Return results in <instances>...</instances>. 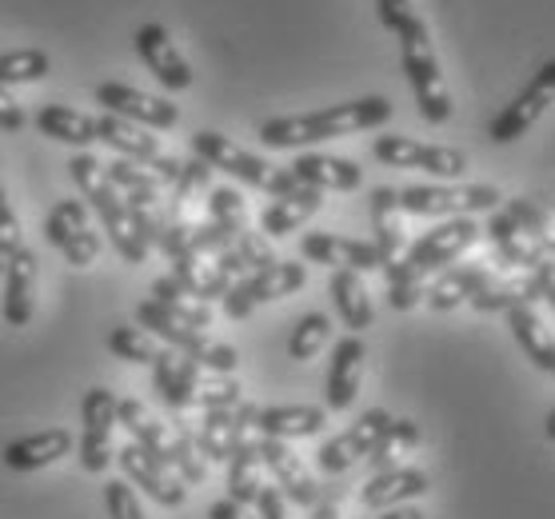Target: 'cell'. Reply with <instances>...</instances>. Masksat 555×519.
I'll list each match as a JSON object with an SVG mask.
<instances>
[{"label":"cell","instance_id":"40","mask_svg":"<svg viewBox=\"0 0 555 519\" xmlns=\"http://www.w3.org/2000/svg\"><path fill=\"white\" fill-rule=\"evenodd\" d=\"M495 248V260L512 272H535V268L552 264L555 252H552V241L547 236H528V232H516V236H507V241L492 244Z\"/></svg>","mask_w":555,"mask_h":519},{"label":"cell","instance_id":"12","mask_svg":"<svg viewBox=\"0 0 555 519\" xmlns=\"http://www.w3.org/2000/svg\"><path fill=\"white\" fill-rule=\"evenodd\" d=\"M113 428H116V395L113 388H89L80 404V468L101 476L113 464Z\"/></svg>","mask_w":555,"mask_h":519},{"label":"cell","instance_id":"1","mask_svg":"<svg viewBox=\"0 0 555 519\" xmlns=\"http://www.w3.org/2000/svg\"><path fill=\"white\" fill-rule=\"evenodd\" d=\"M483 232L480 224L472 220V216H452V220H443L440 229L424 232L416 244H408V252L396 260V264L384 268V280H388V304L396 312H412V308L424 300V280L431 272H443V268H452L460 256L472 248V244L480 241Z\"/></svg>","mask_w":555,"mask_h":519},{"label":"cell","instance_id":"57","mask_svg":"<svg viewBox=\"0 0 555 519\" xmlns=\"http://www.w3.org/2000/svg\"><path fill=\"white\" fill-rule=\"evenodd\" d=\"M543 431H547V440L555 443V407H552V412H547V428H543Z\"/></svg>","mask_w":555,"mask_h":519},{"label":"cell","instance_id":"53","mask_svg":"<svg viewBox=\"0 0 555 519\" xmlns=\"http://www.w3.org/2000/svg\"><path fill=\"white\" fill-rule=\"evenodd\" d=\"M256 516L260 519H288V507H284L280 488H260V495H256Z\"/></svg>","mask_w":555,"mask_h":519},{"label":"cell","instance_id":"7","mask_svg":"<svg viewBox=\"0 0 555 519\" xmlns=\"http://www.w3.org/2000/svg\"><path fill=\"white\" fill-rule=\"evenodd\" d=\"M137 320H140V328L149 332V336L165 340L172 352L189 355V360H196V364L208 367V372H220V376H228V372H236V364H241V352H236L232 343L212 340L208 332L184 328V324H177V320L168 316L156 300H140Z\"/></svg>","mask_w":555,"mask_h":519},{"label":"cell","instance_id":"17","mask_svg":"<svg viewBox=\"0 0 555 519\" xmlns=\"http://www.w3.org/2000/svg\"><path fill=\"white\" fill-rule=\"evenodd\" d=\"M256 452H260V464L272 471L280 495L292 499L296 507H312L320 499V483L312 480V471L304 468V459L292 452L284 440H268V436H256Z\"/></svg>","mask_w":555,"mask_h":519},{"label":"cell","instance_id":"50","mask_svg":"<svg viewBox=\"0 0 555 519\" xmlns=\"http://www.w3.org/2000/svg\"><path fill=\"white\" fill-rule=\"evenodd\" d=\"M376 16L388 33H400L416 16V9H412V0H376Z\"/></svg>","mask_w":555,"mask_h":519},{"label":"cell","instance_id":"51","mask_svg":"<svg viewBox=\"0 0 555 519\" xmlns=\"http://www.w3.org/2000/svg\"><path fill=\"white\" fill-rule=\"evenodd\" d=\"M344 499H348V488H344V483L324 488L320 499L312 504V519H344Z\"/></svg>","mask_w":555,"mask_h":519},{"label":"cell","instance_id":"9","mask_svg":"<svg viewBox=\"0 0 555 519\" xmlns=\"http://www.w3.org/2000/svg\"><path fill=\"white\" fill-rule=\"evenodd\" d=\"M308 284V268L296 264V260H276V264L260 268L253 276L236 280L224 296V316L232 320H248L260 304H272V300H284L292 291H300Z\"/></svg>","mask_w":555,"mask_h":519},{"label":"cell","instance_id":"45","mask_svg":"<svg viewBox=\"0 0 555 519\" xmlns=\"http://www.w3.org/2000/svg\"><path fill=\"white\" fill-rule=\"evenodd\" d=\"M244 400V388L236 380H228L220 372L212 376H201V388H196V400L192 407H201V412H216V407H232Z\"/></svg>","mask_w":555,"mask_h":519},{"label":"cell","instance_id":"30","mask_svg":"<svg viewBox=\"0 0 555 519\" xmlns=\"http://www.w3.org/2000/svg\"><path fill=\"white\" fill-rule=\"evenodd\" d=\"M428 488H431V480L424 468H388V471H376V476L364 483L360 504L372 507V511H384V507H400V504L420 499V495H428Z\"/></svg>","mask_w":555,"mask_h":519},{"label":"cell","instance_id":"24","mask_svg":"<svg viewBox=\"0 0 555 519\" xmlns=\"http://www.w3.org/2000/svg\"><path fill=\"white\" fill-rule=\"evenodd\" d=\"M364 364H367V348L360 336H344L336 348H332V364H328V380H324V400H328V412H348L360 395V384H364Z\"/></svg>","mask_w":555,"mask_h":519},{"label":"cell","instance_id":"54","mask_svg":"<svg viewBox=\"0 0 555 519\" xmlns=\"http://www.w3.org/2000/svg\"><path fill=\"white\" fill-rule=\"evenodd\" d=\"M208 519H260L253 511V507H244V504H236V499H216L212 507H208Z\"/></svg>","mask_w":555,"mask_h":519},{"label":"cell","instance_id":"3","mask_svg":"<svg viewBox=\"0 0 555 519\" xmlns=\"http://www.w3.org/2000/svg\"><path fill=\"white\" fill-rule=\"evenodd\" d=\"M116 424L128 431L144 456L160 459L180 483H201L208 476V464L192 443V424L184 416L156 419L140 400H116Z\"/></svg>","mask_w":555,"mask_h":519},{"label":"cell","instance_id":"22","mask_svg":"<svg viewBox=\"0 0 555 519\" xmlns=\"http://www.w3.org/2000/svg\"><path fill=\"white\" fill-rule=\"evenodd\" d=\"M4 296H0V316L9 328H25L33 324L37 312V252L21 248L16 256L4 260Z\"/></svg>","mask_w":555,"mask_h":519},{"label":"cell","instance_id":"2","mask_svg":"<svg viewBox=\"0 0 555 519\" xmlns=\"http://www.w3.org/2000/svg\"><path fill=\"white\" fill-rule=\"evenodd\" d=\"M396 104L388 96H360V101H344L320 113H300V116H276L260 125V144L264 148H308L320 140H340L352 132H367V128L388 125Z\"/></svg>","mask_w":555,"mask_h":519},{"label":"cell","instance_id":"58","mask_svg":"<svg viewBox=\"0 0 555 519\" xmlns=\"http://www.w3.org/2000/svg\"><path fill=\"white\" fill-rule=\"evenodd\" d=\"M0 280H4V256H0Z\"/></svg>","mask_w":555,"mask_h":519},{"label":"cell","instance_id":"39","mask_svg":"<svg viewBox=\"0 0 555 519\" xmlns=\"http://www.w3.org/2000/svg\"><path fill=\"white\" fill-rule=\"evenodd\" d=\"M152 300L165 308L168 316L177 320V324H184V328H212V308L201 304V300H192L189 291L180 288V280L177 276H160V280H152Z\"/></svg>","mask_w":555,"mask_h":519},{"label":"cell","instance_id":"23","mask_svg":"<svg viewBox=\"0 0 555 519\" xmlns=\"http://www.w3.org/2000/svg\"><path fill=\"white\" fill-rule=\"evenodd\" d=\"M555 276V260L552 264L535 268V272H512V276H492L483 284L467 304L476 312H512L519 304H535L543 296V284Z\"/></svg>","mask_w":555,"mask_h":519},{"label":"cell","instance_id":"59","mask_svg":"<svg viewBox=\"0 0 555 519\" xmlns=\"http://www.w3.org/2000/svg\"><path fill=\"white\" fill-rule=\"evenodd\" d=\"M552 252H555V232H552Z\"/></svg>","mask_w":555,"mask_h":519},{"label":"cell","instance_id":"21","mask_svg":"<svg viewBox=\"0 0 555 519\" xmlns=\"http://www.w3.org/2000/svg\"><path fill=\"white\" fill-rule=\"evenodd\" d=\"M137 52L140 61L149 64V73L168 92L192 89V64L184 61V52L177 49V40L168 37L165 25H140L137 28Z\"/></svg>","mask_w":555,"mask_h":519},{"label":"cell","instance_id":"43","mask_svg":"<svg viewBox=\"0 0 555 519\" xmlns=\"http://www.w3.org/2000/svg\"><path fill=\"white\" fill-rule=\"evenodd\" d=\"M332 340V320L324 312H308L304 320H296V328L288 336V355L296 364H308L320 355V348Z\"/></svg>","mask_w":555,"mask_h":519},{"label":"cell","instance_id":"11","mask_svg":"<svg viewBox=\"0 0 555 519\" xmlns=\"http://www.w3.org/2000/svg\"><path fill=\"white\" fill-rule=\"evenodd\" d=\"M253 419L256 404H248V400L232 407H216V412H201V419L192 424V443H196L204 464L208 459L212 464H228V456L253 436Z\"/></svg>","mask_w":555,"mask_h":519},{"label":"cell","instance_id":"5","mask_svg":"<svg viewBox=\"0 0 555 519\" xmlns=\"http://www.w3.org/2000/svg\"><path fill=\"white\" fill-rule=\"evenodd\" d=\"M396 37H400V64H404V77H408V85H412V92H416L420 116H424L428 125H448L455 113V104H452L448 85H443L440 56H436L428 25H424L420 16H412Z\"/></svg>","mask_w":555,"mask_h":519},{"label":"cell","instance_id":"56","mask_svg":"<svg viewBox=\"0 0 555 519\" xmlns=\"http://www.w3.org/2000/svg\"><path fill=\"white\" fill-rule=\"evenodd\" d=\"M540 300H547V308L555 312V276L547 280V284H543V296H540Z\"/></svg>","mask_w":555,"mask_h":519},{"label":"cell","instance_id":"34","mask_svg":"<svg viewBox=\"0 0 555 519\" xmlns=\"http://www.w3.org/2000/svg\"><path fill=\"white\" fill-rule=\"evenodd\" d=\"M172 276H177L180 288L189 291L192 300H201V304L224 300L228 288H232V280L220 272L216 256H177V260H172Z\"/></svg>","mask_w":555,"mask_h":519},{"label":"cell","instance_id":"44","mask_svg":"<svg viewBox=\"0 0 555 519\" xmlns=\"http://www.w3.org/2000/svg\"><path fill=\"white\" fill-rule=\"evenodd\" d=\"M108 348H113L116 360H125V364H149L160 355V343H156V336H149L144 328H128V324H120V328L108 332Z\"/></svg>","mask_w":555,"mask_h":519},{"label":"cell","instance_id":"37","mask_svg":"<svg viewBox=\"0 0 555 519\" xmlns=\"http://www.w3.org/2000/svg\"><path fill=\"white\" fill-rule=\"evenodd\" d=\"M264 488V464H260V452H256V436L228 456V499H236L244 507H256V495Z\"/></svg>","mask_w":555,"mask_h":519},{"label":"cell","instance_id":"16","mask_svg":"<svg viewBox=\"0 0 555 519\" xmlns=\"http://www.w3.org/2000/svg\"><path fill=\"white\" fill-rule=\"evenodd\" d=\"M552 104H555V61H547V64H540V73L528 80V89L519 92L516 101L495 116L492 128H488V137H492L495 144H512V140L524 137Z\"/></svg>","mask_w":555,"mask_h":519},{"label":"cell","instance_id":"8","mask_svg":"<svg viewBox=\"0 0 555 519\" xmlns=\"http://www.w3.org/2000/svg\"><path fill=\"white\" fill-rule=\"evenodd\" d=\"M400 208L404 216H472V212H495L504 192L495 184H412L400 189Z\"/></svg>","mask_w":555,"mask_h":519},{"label":"cell","instance_id":"33","mask_svg":"<svg viewBox=\"0 0 555 519\" xmlns=\"http://www.w3.org/2000/svg\"><path fill=\"white\" fill-rule=\"evenodd\" d=\"M328 291H332V304H336V312H340V320H344V328L352 332V336L372 328L376 308H372V296H367L360 272H348V268H344V272H332Z\"/></svg>","mask_w":555,"mask_h":519},{"label":"cell","instance_id":"38","mask_svg":"<svg viewBox=\"0 0 555 519\" xmlns=\"http://www.w3.org/2000/svg\"><path fill=\"white\" fill-rule=\"evenodd\" d=\"M37 128L44 132L49 140H61V144H76V148H85L96 140V116H85L68 108V104H44L37 116Z\"/></svg>","mask_w":555,"mask_h":519},{"label":"cell","instance_id":"15","mask_svg":"<svg viewBox=\"0 0 555 519\" xmlns=\"http://www.w3.org/2000/svg\"><path fill=\"white\" fill-rule=\"evenodd\" d=\"M96 104H104V113L108 116H120L128 125H140V128H177L180 120V108L165 96H152V92H140L132 85H120V80H104L96 85Z\"/></svg>","mask_w":555,"mask_h":519},{"label":"cell","instance_id":"47","mask_svg":"<svg viewBox=\"0 0 555 519\" xmlns=\"http://www.w3.org/2000/svg\"><path fill=\"white\" fill-rule=\"evenodd\" d=\"M504 212L512 216V224H516L519 232H528V236H547V241H552V232H555L552 212H547V208H540V204H535V200H524V196H512V200H507Z\"/></svg>","mask_w":555,"mask_h":519},{"label":"cell","instance_id":"41","mask_svg":"<svg viewBox=\"0 0 555 519\" xmlns=\"http://www.w3.org/2000/svg\"><path fill=\"white\" fill-rule=\"evenodd\" d=\"M420 428L412 424V419H391L388 431L376 440V447H372V456H367V464L376 471H388V468H400L396 459L404 456V452H412V447H420Z\"/></svg>","mask_w":555,"mask_h":519},{"label":"cell","instance_id":"20","mask_svg":"<svg viewBox=\"0 0 555 519\" xmlns=\"http://www.w3.org/2000/svg\"><path fill=\"white\" fill-rule=\"evenodd\" d=\"M204 367L189 355L172 352V348H160V355L152 360V388L160 395V404L172 412V416H184L196 400V388H201Z\"/></svg>","mask_w":555,"mask_h":519},{"label":"cell","instance_id":"42","mask_svg":"<svg viewBox=\"0 0 555 519\" xmlns=\"http://www.w3.org/2000/svg\"><path fill=\"white\" fill-rule=\"evenodd\" d=\"M49 52L44 49H13L0 52V89H13V85H37L49 77Z\"/></svg>","mask_w":555,"mask_h":519},{"label":"cell","instance_id":"36","mask_svg":"<svg viewBox=\"0 0 555 519\" xmlns=\"http://www.w3.org/2000/svg\"><path fill=\"white\" fill-rule=\"evenodd\" d=\"M507 324H512V336L516 343L524 348L531 364L540 367V372H555V336L543 328V320L535 316V308L531 304H519L507 312Z\"/></svg>","mask_w":555,"mask_h":519},{"label":"cell","instance_id":"4","mask_svg":"<svg viewBox=\"0 0 555 519\" xmlns=\"http://www.w3.org/2000/svg\"><path fill=\"white\" fill-rule=\"evenodd\" d=\"M68 172H73L76 189L85 192V200L96 208V216H101V224H104V232H108V241H113L116 256H120L125 264H144V260H149V248H144V241H140L137 229H132V220H128V200L113 189V180H108L101 160L89 153H80L68 160Z\"/></svg>","mask_w":555,"mask_h":519},{"label":"cell","instance_id":"46","mask_svg":"<svg viewBox=\"0 0 555 519\" xmlns=\"http://www.w3.org/2000/svg\"><path fill=\"white\" fill-rule=\"evenodd\" d=\"M208 220L216 224H224L232 232H244L248 229V204L236 189H212L208 196Z\"/></svg>","mask_w":555,"mask_h":519},{"label":"cell","instance_id":"19","mask_svg":"<svg viewBox=\"0 0 555 519\" xmlns=\"http://www.w3.org/2000/svg\"><path fill=\"white\" fill-rule=\"evenodd\" d=\"M300 256L312 264H324L332 272H376L379 252L376 244L352 241V236H336V232H304L300 236Z\"/></svg>","mask_w":555,"mask_h":519},{"label":"cell","instance_id":"52","mask_svg":"<svg viewBox=\"0 0 555 519\" xmlns=\"http://www.w3.org/2000/svg\"><path fill=\"white\" fill-rule=\"evenodd\" d=\"M25 125H28L25 108H21V104L13 101V92L0 89V128H4V132H21Z\"/></svg>","mask_w":555,"mask_h":519},{"label":"cell","instance_id":"31","mask_svg":"<svg viewBox=\"0 0 555 519\" xmlns=\"http://www.w3.org/2000/svg\"><path fill=\"white\" fill-rule=\"evenodd\" d=\"M320 208H324V192H315V189H296V192H288V196H276V200L260 212V232H264L268 241H272V236H288V232L304 229Z\"/></svg>","mask_w":555,"mask_h":519},{"label":"cell","instance_id":"48","mask_svg":"<svg viewBox=\"0 0 555 519\" xmlns=\"http://www.w3.org/2000/svg\"><path fill=\"white\" fill-rule=\"evenodd\" d=\"M104 504L113 519H144V507L137 499V488L128 480H108L104 483Z\"/></svg>","mask_w":555,"mask_h":519},{"label":"cell","instance_id":"14","mask_svg":"<svg viewBox=\"0 0 555 519\" xmlns=\"http://www.w3.org/2000/svg\"><path fill=\"white\" fill-rule=\"evenodd\" d=\"M391 419H396V416H388L384 407H372V412H364L352 428L340 431V436H332V440L315 452V468L324 471V476H344L348 468H356L360 459L372 456V447H376V440L388 431Z\"/></svg>","mask_w":555,"mask_h":519},{"label":"cell","instance_id":"29","mask_svg":"<svg viewBox=\"0 0 555 519\" xmlns=\"http://www.w3.org/2000/svg\"><path fill=\"white\" fill-rule=\"evenodd\" d=\"M492 280V260H476V264H460V268H443L440 276L424 288V300L436 312H452V308L467 304L476 291Z\"/></svg>","mask_w":555,"mask_h":519},{"label":"cell","instance_id":"26","mask_svg":"<svg viewBox=\"0 0 555 519\" xmlns=\"http://www.w3.org/2000/svg\"><path fill=\"white\" fill-rule=\"evenodd\" d=\"M367 212H372V232H376V252H379V264L388 268L396 264L400 256L408 252V236H404V208H400V196H396V189H388V184H379V189H372V196H367ZM379 268V272H384Z\"/></svg>","mask_w":555,"mask_h":519},{"label":"cell","instance_id":"35","mask_svg":"<svg viewBox=\"0 0 555 519\" xmlns=\"http://www.w3.org/2000/svg\"><path fill=\"white\" fill-rule=\"evenodd\" d=\"M104 172H108L113 189L120 192L128 204L160 208V200H165V184H160V177H156L149 165H137V160H125V156H120L113 165H104Z\"/></svg>","mask_w":555,"mask_h":519},{"label":"cell","instance_id":"27","mask_svg":"<svg viewBox=\"0 0 555 519\" xmlns=\"http://www.w3.org/2000/svg\"><path fill=\"white\" fill-rule=\"evenodd\" d=\"M328 424V407L315 404H276V407H256L253 431L268 440H304V436H320Z\"/></svg>","mask_w":555,"mask_h":519},{"label":"cell","instance_id":"60","mask_svg":"<svg viewBox=\"0 0 555 519\" xmlns=\"http://www.w3.org/2000/svg\"><path fill=\"white\" fill-rule=\"evenodd\" d=\"M552 376H555V372H552Z\"/></svg>","mask_w":555,"mask_h":519},{"label":"cell","instance_id":"25","mask_svg":"<svg viewBox=\"0 0 555 519\" xmlns=\"http://www.w3.org/2000/svg\"><path fill=\"white\" fill-rule=\"evenodd\" d=\"M292 180L300 189L315 192H356L364 184V168L344 156H324V153H304L288 165Z\"/></svg>","mask_w":555,"mask_h":519},{"label":"cell","instance_id":"32","mask_svg":"<svg viewBox=\"0 0 555 519\" xmlns=\"http://www.w3.org/2000/svg\"><path fill=\"white\" fill-rule=\"evenodd\" d=\"M96 140L108 144V148H116L125 160H137V165H149V168L165 156L160 140L152 137L149 128L128 125V120H120V116H101V120H96Z\"/></svg>","mask_w":555,"mask_h":519},{"label":"cell","instance_id":"28","mask_svg":"<svg viewBox=\"0 0 555 519\" xmlns=\"http://www.w3.org/2000/svg\"><path fill=\"white\" fill-rule=\"evenodd\" d=\"M73 443H76L73 431H64V428L28 431V436H21V440L4 443L0 459H4V468H13V471H40V468H49V464L68 456Z\"/></svg>","mask_w":555,"mask_h":519},{"label":"cell","instance_id":"49","mask_svg":"<svg viewBox=\"0 0 555 519\" xmlns=\"http://www.w3.org/2000/svg\"><path fill=\"white\" fill-rule=\"evenodd\" d=\"M25 248V236H21V220H16L13 204H9V196H4V189H0V256L9 260V256H16Z\"/></svg>","mask_w":555,"mask_h":519},{"label":"cell","instance_id":"18","mask_svg":"<svg viewBox=\"0 0 555 519\" xmlns=\"http://www.w3.org/2000/svg\"><path fill=\"white\" fill-rule=\"evenodd\" d=\"M116 464H120V471H125V480L149 495L152 504L184 507V499H189V488H184V483H180L177 476H172V471L160 464V459L144 456V452H140L132 440H128L125 447L116 452Z\"/></svg>","mask_w":555,"mask_h":519},{"label":"cell","instance_id":"13","mask_svg":"<svg viewBox=\"0 0 555 519\" xmlns=\"http://www.w3.org/2000/svg\"><path fill=\"white\" fill-rule=\"evenodd\" d=\"M44 236L56 252L73 268H92L101 256V236L89 224V208L80 200H56L49 220H44Z\"/></svg>","mask_w":555,"mask_h":519},{"label":"cell","instance_id":"55","mask_svg":"<svg viewBox=\"0 0 555 519\" xmlns=\"http://www.w3.org/2000/svg\"><path fill=\"white\" fill-rule=\"evenodd\" d=\"M379 519H428L420 507H412V504H400V507H384L379 511Z\"/></svg>","mask_w":555,"mask_h":519},{"label":"cell","instance_id":"6","mask_svg":"<svg viewBox=\"0 0 555 519\" xmlns=\"http://www.w3.org/2000/svg\"><path fill=\"white\" fill-rule=\"evenodd\" d=\"M192 156H201L208 168H220V172H228V177H236L241 184H248V189L268 192L272 200L300 189V184L292 180L288 168H272L268 160L244 153L241 144H232V140L212 132V128H201V132L192 137Z\"/></svg>","mask_w":555,"mask_h":519},{"label":"cell","instance_id":"10","mask_svg":"<svg viewBox=\"0 0 555 519\" xmlns=\"http://www.w3.org/2000/svg\"><path fill=\"white\" fill-rule=\"evenodd\" d=\"M372 156L388 168H420V172L440 180H455L467 172V156L460 148L424 144V140H412V137H396V132H384V137L372 140Z\"/></svg>","mask_w":555,"mask_h":519}]
</instances>
